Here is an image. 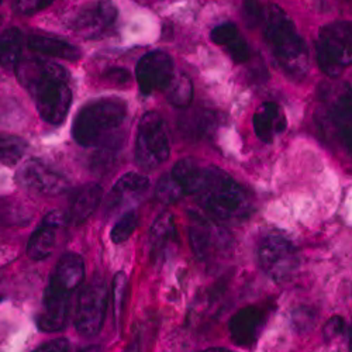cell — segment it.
Instances as JSON below:
<instances>
[{"instance_id": "1", "label": "cell", "mask_w": 352, "mask_h": 352, "mask_svg": "<svg viewBox=\"0 0 352 352\" xmlns=\"http://www.w3.org/2000/svg\"><path fill=\"white\" fill-rule=\"evenodd\" d=\"M19 80L32 94L37 110L50 124H61L72 103L69 75L65 68L41 60L20 61Z\"/></svg>"}, {"instance_id": "2", "label": "cell", "mask_w": 352, "mask_h": 352, "mask_svg": "<svg viewBox=\"0 0 352 352\" xmlns=\"http://www.w3.org/2000/svg\"><path fill=\"white\" fill-rule=\"evenodd\" d=\"M259 23L263 24V36L280 67L293 76H305L309 68V51L287 13L271 5L263 8Z\"/></svg>"}, {"instance_id": "3", "label": "cell", "mask_w": 352, "mask_h": 352, "mask_svg": "<svg viewBox=\"0 0 352 352\" xmlns=\"http://www.w3.org/2000/svg\"><path fill=\"white\" fill-rule=\"evenodd\" d=\"M196 196L201 208L216 220L241 221L250 217L248 193L220 168L206 166L203 185Z\"/></svg>"}, {"instance_id": "4", "label": "cell", "mask_w": 352, "mask_h": 352, "mask_svg": "<svg viewBox=\"0 0 352 352\" xmlns=\"http://www.w3.org/2000/svg\"><path fill=\"white\" fill-rule=\"evenodd\" d=\"M127 116V104L117 98H102L85 104L76 114L72 135L79 145H100L110 133L120 127Z\"/></svg>"}, {"instance_id": "5", "label": "cell", "mask_w": 352, "mask_h": 352, "mask_svg": "<svg viewBox=\"0 0 352 352\" xmlns=\"http://www.w3.org/2000/svg\"><path fill=\"white\" fill-rule=\"evenodd\" d=\"M316 50L320 69L330 78H338L352 65V21H334L322 27Z\"/></svg>"}, {"instance_id": "6", "label": "cell", "mask_w": 352, "mask_h": 352, "mask_svg": "<svg viewBox=\"0 0 352 352\" xmlns=\"http://www.w3.org/2000/svg\"><path fill=\"white\" fill-rule=\"evenodd\" d=\"M170 155V144L162 117L155 111L145 113L138 124L135 161L146 170L155 169Z\"/></svg>"}, {"instance_id": "7", "label": "cell", "mask_w": 352, "mask_h": 352, "mask_svg": "<svg viewBox=\"0 0 352 352\" xmlns=\"http://www.w3.org/2000/svg\"><path fill=\"white\" fill-rule=\"evenodd\" d=\"M258 262L270 278L285 283L299 268V256L295 245L280 232H270L258 245Z\"/></svg>"}, {"instance_id": "8", "label": "cell", "mask_w": 352, "mask_h": 352, "mask_svg": "<svg viewBox=\"0 0 352 352\" xmlns=\"http://www.w3.org/2000/svg\"><path fill=\"white\" fill-rule=\"evenodd\" d=\"M109 303V290L102 279L86 285L78 299L75 327L83 337H95L100 333Z\"/></svg>"}, {"instance_id": "9", "label": "cell", "mask_w": 352, "mask_h": 352, "mask_svg": "<svg viewBox=\"0 0 352 352\" xmlns=\"http://www.w3.org/2000/svg\"><path fill=\"white\" fill-rule=\"evenodd\" d=\"M137 82L144 95L168 89L173 79V60L164 51H151L141 56L135 68Z\"/></svg>"}, {"instance_id": "10", "label": "cell", "mask_w": 352, "mask_h": 352, "mask_svg": "<svg viewBox=\"0 0 352 352\" xmlns=\"http://www.w3.org/2000/svg\"><path fill=\"white\" fill-rule=\"evenodd\" d=\"M189 240L195 255L206 261L220 251H226L231 243L228 234L212 219L193 213L190 216Z\"/></svg>"}, {"instance_id": "11", "label": "cell", "mask_w": 352, "mask_h": 352, "mask_svg": "<svg viewBox=\"0 0 352 352\" xmlns=\"http://www.w3.org/2000/svg\"><path fill=\"white\" fill-rule=\"evenodd\" d=\"M19 181L24 188L45 196L63 195L69 188V182L63 173L36 160L23 165Z\"/></svg>"}, {"instance_id": "12", "label": "cell", "mask_w": 352, "mask_h": 352, "mask_svg": "<svg viewBox=\"0 0 352 352\" xmlns=\"http://www.w3.org/2000/svg\"><path fill=\"white\" fill-rule=\"evenodd\" d=\"M67 217L63 212L48 213L27 244V255L33 261L48 258L56 248L58 236L67 224Z\"/></svg>"}, {"instance_id": "13", "label": "cell", "mask_w": 352, "mask_h": 352, "mask_svg": "<svg viewBox=\"0 0 352 352\" xmlns=\"http://www.w3.org/2000/svg\"><path fill=\"white\" fill-rule=\"evenodd\" d=\"M263 322H265V311L262 309L256 306L241 309L231 317L228 324L232 341L241 346L254 344Z\"/></svg>"}, {"instance_id": "14", "label": "cell", "mask_w": 352, "mask_h": 352, "mask_svg": "<svg viewBox=\"0 0 352 352\" xmlns=\"http://www.w3.org/2000/svg\"><path fill=\"white\" fill-rule=\"evenodd\" d=\"M117 17V10L114 5L109 2H99L94 6L83 9L75 19V30L86 37L92 38L104 32L110 27Z\"/></svg>"}, {"instance_id": "15", "label": "cell", "mask_w": 352, "mask_h": 352, "mask_svg": "<svg viewBox=\"0 0 352 352\" xmlns=\"http://www.w3.org/2000/svg\"><path fill=\"white\" fill-rule=\"evenodd\" d=\"M83 279H85L83 259L79 255L69 252L61 256V259L58 261L48 286L72 296V293L82 285Z\"/></svg>"}, {"instance_id": "16", "label": "cell", "mask_w": 352, "mask_h": 352, "mask_svg": "<svg viewBox=\"0 0 352 352\" xmlns=\"http://www.w3.org/2000/svg\"><path fill=\"white\" fill-rule=\"evenodd\" d=\"M256 137L265 144H271L276 134L286 130V117L280 106L275 102H263L252 117Z\"/></svg>"}, {"instance_id": "17", "label": "cell", "mask_w": 352, "mask_h": 352, "mask_svg": "<svg viewBox=\"0 0 352 352\" xmlns=\"http://www.w3.org/2000/svg\"><path fill=\"white\" fill-rule=\"evenodd\" d=\"M330 119L341 142L352 153V87L344 86L330 104Z\"/></svg>"}, {"instance_id": "18", "label": "cell", "mask_w": 352, "mask_h": 352, "mask_svg": "<svg viewBox=\"0 0 352 352\" xmlns=\"http://www.w3.org/2000/svg\"><path fill=\"white\" fill-rule=\"evenodd\" d=\"M150 186V181L146 176L129 172L116 182L110 195H109V209H117L122 204L133 200L134 197L142 195Z\"/></svg>"}, {"instance_id": "19", "label": "cell", "mask_w": 352, "mask_h": 352, "mask_svg": "<svg viewBox=\"0 0 352 352\" xmlns=\"http://www.w3.org/2000/svg\"><path fill=\"white\" fill-rule=\"evenodd\" d=\"M102 196L103 192L99 185L83 186L72 200L68 220L75 226L85 223L98 210L102 201Z\"/></svg>"}, {"instance_id": "20", "label": "cell", "mask_w": 352, "mask_h": 352, "mask_svg": "<svg viewBox=\"0 0 352 352\" xmlns=\"http://www.w3.org/2000/svg\"><path fill=\"white\" fill-rule=\"evenodd\" d=\"M206 166H203L195 158H184L175 164L172 178L178 182L185 195H197L204 181Z\"/></svg>"}, {"instance_id": "21", "label": "cell", "mask_w": 352, "mask_h": 352, "mask_svg": "<svg viewBox=\"0 0 352 352\" xmlns=\"http://www.w3.org/2000/svg\"><path fill=\"white\" fill-rule=\"evenodd\" d=\"M173 243H176V226L173 216L166 212L157 217L150 230L151 254L161 256Z\"/></svg>"}, {"instance_id": "22", "label": "cell", "mask_w": 352, "mask_h": 352, "mask_svg": "<svg viewBox=\"0 0 352 352\" xmlns=\"http://www.w3.org/2000/svg\"><path fill=\"white\" fill-rule=\"evenodd\" d=\"M28 48L34 52L50 55L54 58H61V60L68 61H76L80 56V52L75 45L63 40L44 36L30 37V40H28Z\"/></svg>"}, {"instance_id": "23", "label": "cell", "mask_w": 352, "mask_h": 352, "mask_svg": "<svg viewBox=\"0 0 352 352\" xmlns=\"http://www.w3.org/2000/svg\"><path fill=\"white\" fill-rule=\"evenodd\" d=\"M23 50V34L19 28H8L0 33V65L16 68L20 63Z\"/></svg>"}, {"instance_id": "24", "label": "cell", "mask_w": 352, "mask_h": 352, "mask_svg": "<svg viewBox=\"0 0 352 352\" xmlns=\"http://www.w3.org/2000/svg\"><path fill=\"white\" fill-rule=\"evenodd\" d=\"M220 124V117L216 111L201 110L186 119L184 131L193 138H204L212 135Z\"/></svg>"}, {"instance_id": "25", "label": "cell", "mask_w": 352, "mask_h": 352, "mask_svg": "<svg viewBox=\"0 0 352 352\" xmlns=\"http://www.w3.org/2000/svg\"><path fill=\"white\" fill-rule=\"evenodd\" d=\"M166 91L169 103L178 109H188L193 100V82L186 74L173 76Z\"/></svg>"}, {"instance_id": "26", "label": "cell", "mask_w": 352, "mask_h": 352, "mask_svg": "<svg viewBox=\"0 0 352 352\" xmlns=\"http://www.w3.org/2000/svg\"><path fill=\"white\" fill-rule=\"evenodd\" d=\"M27 150V142L14 134L0 131V164L16 165Z\"/></svg>"}, {"instance_id": "27", "label": "cell", "mask_w": 352, "mask_h": 352, "mask_svg": "<svg viewBox=\"0 0 352 352\" xmlns=\"http://www.w3.org/2000/svg\"><path fill=\"white\" fill-rule=\"evenodd\" d=\"M138 226V216L135 212H127L124 213L120 220L117 221L110 232V239L114 244H123L126 243L135 231Z\"/></svg>"}, {"instance_id": "28", "label": "cell", "mask_w": 352, "mask_h": 352, "mask_svg": "<svg viewBox=\"0 0 352 352\" xmlns=\"http://www.w3.org/2000/svg\"><path fill=\"white\" fill-rule=\"evenodd\" d=\"M184 195L182 188L172 178V175H164L155 188V196L164 204H173L179 201Z\"/></svg>"}, {"instance_id": "29", "label": "cell", "mask_w": 352, "mask_h": 352, "mask_svg": "<svg viewBox=\"0 0 352 352\" xmlns=\"http://www.w3.org/2000/svg\"><path fill=\"white\" fill-rule=\"evenodd\" d=\"M129 290V282L123 272H119L113 279V310L116 321L120 322L126 307V298Z\"/></svg>"}, {"instance_id": "30", "label": "cell", "mask_w": 352, "mask_h": 352, "mask_svg": "<svg viewBox=\"0 0 352 352\" xmlns=\"http://www.w3.org/2000/svg\"><path fill=\"white\" fill-rule=\"evenodd\" d=\"M240 34L239 27L234 23H223L217 27H214L210 33V40L217 44L227 47L232 40H236Z\"/></svg>"}, {"instance_id": "31", "label": "cell", "mask_w": 352, "mask_h": 352, "mask_svg": "<svg viewBox=\"0 0 352 352\" xmlns=\"http://www.w3.org/2000/svg\"><path fill=\"white\" fill-rule=\"evenodd\" d=\"M227 50H228V54L231 55V58L234 60V63H237V64L247 63L250 60V56H251L250 45L243 38V36H239L236 40H232L227 45Z\"/></svg>"}, {"instance_id": "32", "label": "cell", "mask_w": 352, "mask_h": 352, "mask_svg": "<svg viewBox=\"0 0 352 352\" xmlns=\"http://www.w3.org/2000/svg\"><path fill=\"white\" fill-rule=\"evenodd\" d=\"M51 3V0H21V2L14 3V8L21 14H34L48 8Z\"/></svg>"}, {"instance_id": "33", "label": "cell", "mask_w": 352, "mask_h": 352, "mask_svg": "<svg viewBox=\"0 0 352 352\" xmlns=\"http://www.w3.org/2000/svg\"><path fill=\"white\" fill-rule=\"evenodd\" d=\"M345 331V321L340 316L331 317L324 326V337L327 341H333Z\"/></svg>"}, {"instance_id": "34", "label": "cell", "mask_w": 352, "mask_h": 352, "mask_svg": "<svg viewBox=\"0 0 352 352\" xmlns=\"http://www.w3.org/2000/svg\"><path fill=\"white\" fill-rule=\"evenodd\" d=\"M33 352H69V341L67 338H56L41 344Z\"/></svg>"}, {"instance_id": "35", "label": "cell", "mask_w": 352, "mask_h": 352, "mask_svg": "<svg viewBox=\"0 0 352 352\" xmlns=\"http://www.w3.org/2000/svg\"><path fill=\"white\" fill-rule=\"evenodd\" d=\"M12 252L5 250V248H0V267H2L3 262H8L13 255H10Z\"/></svg>"}, {"instance_id": "36", "label": "cell", "mask_w": 352, "mask_h": 352, "mask_svg": "<svg viewBox=\"0 0 352 352\" xmlns=\"http://www.w3.org/2000/svg\"><path fill=\"white\" fill-rule=\"evenodd\" d=\"M78 352H102V348L98 345H89V346H85Z\"/></svg>"}, {"instance_id": "37", "label": "cell", "mask_w": 352, "mask_h": 352, "mask_svg": "<svg viewBox=\"0 0 352 352\" xmlns=\"http://www.w3.org/2000/svg\"><path fill=\"white\" fill-rule=\"evenodd\" d=\"M203 352H230L228 349H224V348H210V349H206Z\"/></svg>"}, {"instance_id": "38", "label": "cell", "mask_w": 352, "mask_h": 352, "mask_svg": "<svg viewBox=\"0 0 352 352\" xmlns=\"http://www.w3.org/2000/svg\"><path fill=\"white\" fill-rule=\"evenodd\" d=\"M348 342H349V349H351V352H352V327H351L349 331H348Z\"/></svg>"}, {"instance_id": "39", "label": "cell", "mask_w": 352, "mask_h": 352, "mask_svg": "<svg viewBox=\"0 0 352 352\" xmlns=\"http://www.w3.org/2000/svg\"><path fill=\"white\" fill-rule=\"evenodd\" d=\"M3 295H5V287H3V282L0 280V300H2Z\"/></svg>"}, {"instance_id": "40", "label": "cell", "mask_w": 352, "mask_h": 352, "mask_svg": "<svg viewBox=\"0 0 352 352\" xmlns=\"http://www.w3.org/2000/svg\"><path fill=\"white\" fill-rule=\"evenodd\" d=\"M2 21H3V19H2V16H0V24H2Z\"/></svg>"}]
</instances>
